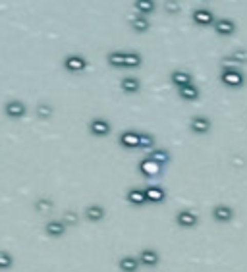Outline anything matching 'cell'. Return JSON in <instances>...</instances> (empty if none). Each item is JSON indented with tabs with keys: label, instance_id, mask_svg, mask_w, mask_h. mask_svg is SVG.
Returning a JSON list of instances; mask_svg holds the SVG:
<instances>
[{
	"label": "cell",
	"instance_id": "18",
	"mask_svg": "<svg viewBox=\"0 0 247 272\" xmlns=\"http://www.w3.org/2000/svg\"><path fill=\"white\" fill-rule=\"evenodd\" d=\"M83 216H85V220H89V222H101V220H104V216H106V210H104L103 205L91 203V205L85 207Z\"/></svg>",
	"mask_w": 247,
	"mask_h": 272
},
{
	"label": "cell",
	"instance_id": "2",
	"mask_svg": "<svg viewBox=\"0 0 247 272\" xmlns=\"http://www.w3.org/2000/svg\"><path fill=\"white\" fill-rule=\"evenodd\" d=\"M218 77H220V83L226 85L228 89H241L245 85V73L241 72L238 66L222 64Z\"/></svg>",
	"mask_w": 247,
	"mask_h": 272
},
{
	"label": "cell",
	"instance_id": "14",
	"mask_svg": "<svg viewBox=\"0 0 247 272\" xmlns=\"http://www.w3.org/2000/svg\"><path fill=\"white\" fill-rule=\"evenodd\" d=\"M170 83H172L176 89H180V87H183V85L193 83V75H192V72H187V70L176 68V70L170 72Z\"/></svg>",
	"mask_w": 247,
	"mask_h": 272
},
{
	"label": "cell",
	"instance_id": "13",
	"mask_svg": "<svg viewBox=\"0 0 247 272\" xmlns=\"http://www.w3.org/2000/svg\"><path fill=\"white\" fill-rule=\"evenodd\" d=\"M120 91L126 95H137L141 91V80L136 75H124L120 80Z\"/></svg>",
	"mask_w": 247,
	"mask_h": 272
},
{
	"label": "cell",
	"instance_id": "4",
	"mask_svg": "<svg viewBox=\"0 0 247 272\" xmlns=\"http://www.w3.org/2000/svg\"><path fill=\"white\" fill-rule=\"evenodd\" d=\"M137 170H139V174H141L143 178H147V180H155V178H159L160 174H162L164 166H162V164H159L157 160H153V159H149V157H145V159L139 160Z\"/></svg>",
	"mask_w": 247,
	"mask_h": 272
},
{
	"label": "cell",
	"instance_id": "23",
	"mask_svg": "<svg viewBox=\"0 0 247 272\" xmlns=\"http://www.w3.org/2000/svg\"><path fill=\"white\" fill-rule=\"evenodd\" d=\"M118 268L122 272H137L139 268H141V264H139V259H137V257L124 255L118 261Z\"/></svg>",
	"mask_w": 247,
	"mask_h": 272
},
{
	"label": "cell",
	"instance_id": "9",
	"mask_svg": "<svg viewBox=\"0 0 247 272\" xmlns=\"http://www.w3.org/2000/svg\"><path fill=\"white\" fill-rule=\"evenodd\" d=\"M211 215H213V220L218 222V224H228V222L234 220L236 210H234V207L226 205V203H218V205L213 207V212H211Z\"/></svg>",
	"mask_w": 247,
	"mask_h": 272
},
{
	"label": "cell",
	"instance_id": "20",
	"mask_svg": "<svg viewBox=\"0 0 247 272\" xmlns=\"http://www.w3.org/2000/svg\"><path fill=\"white\" fill-rule=\"evenodd\" d=\"M141 266H157L160 261V255L157 249H141V253L137 255Z\"/></svg>",
	"mask_w": 247,
	"mask_h": 272
},
{
	"label": "cell",
	"instance_id": "17",
	"mask_svg": "<svg viewBox=\"0 0 247 272\" xmlns=\"http://www.w3.org/2000/svg\"><path fill=\"white\" fill-rule=\"evenodd\" d=\"M128 24H129V27L136 33H139V35H143V33H147L151 29V20L147 16H141V14H134V16L128 20Z\"/></svg>",
	"mask_w": 247,
	"mask_h": 272
},
{
	"label": "cell",
	"instance_id": "27",
	"mask_svg": "<svg viewBox=\"0 0 247 272\" xmlns=\"http://www.w3.org/2000/svg\"><path fill=\"white\" fill-rule=\"evenodd\" d=\"M54 116V106L50 103H39L37 104V118L41 120H50Z\"/></svg>",
	"mask_w": 247,
	"mask_h": 272
},
{
	"label": "cell",
	"instance_id": "7",
	"mask_svg": "<svg viewBox=\"0 0 247 272\" xmlns=\"http://www.w3.org/2000/svg\"><path fill=\"white\" fill-rule=\"evenodd\" d=\"M89 133L93 137H108L112 131V124L103 116H95L93 120L89 122Z\"/></svg>",
	"mask_w": 247,
	"mask_h": 272
},
{
	"label": "cell",
	"instance_id": "25",
	"mask_svg": "<svg viewBox=\"0 0 247 272\" xmlns=\"http://www.w3.org/2000/svg\"><path fill=\"white\" fill-rule=\"evenodd\" d=\"M155 147H157V137L153 133H147V131H139V149L149 152Z\"/></svg>",
	"mask_w": 247,
	"mask_h": 272
},
{
	"label": "cell",
	"instance_id": "10",
	"mask_svg": "<svg viewBox=\"0 0 247 272\" xmlns=\"http://www.w3.org/2000/svg\"><path fill=\"white\" fill-rule=\"evenodd\" d=\"M213 128V122L211 118H207L205 114H195L189 120V129H192L195 135H207Z\"/></svg>",
	"mask_w": 247,
	"mask_h": 272
},
{
	"label": "cell",
	"instance_id": "6",
	"mask_svg": "<svg viewBox=\"0 0 247 272\" xmlns=\"http://www.w3.org/2000/svg\"><path fill=\"white\" fill-rule=\"evenodd\" d=\"M211 27L218 37H232L238 29V24L232 17H216Z\"/></svg>",
	"mask_w": 247,
	"mask_h": 272
},
{
	"label": "cell",
	"instance_id": "26",
	"mask_svg": "<svg viewBox=\"0 0 247 272\" xmlns=\"http://www.w3.org/2000/svg\"><path fill=\"white\" fill-rule=\"evenodd\" d=\"M224 62H230V64H247V50L245 48L232 50L230 54L224 58Z\"/></svg>",
	"mask_w": 247,
	"mask_h": 272
},
{
	"label": "cell",
	"instance_id": "11",
	"mask_svg": "<svg viewBox=\"0 0 247 272\" xmlns=\"http://www.w3.org/2000/svg\"><path fill=\"white\" fill-rule=\"evenodd\" d=\"M176 224L182 226V228H195L199 224V216L189 208H182L176 212Z\"/></svg>",
	"mask_w": 247,
	"mask_h": 272
},
{
	"label": "cell",
	"instance_id": "24",
	"mask_svg": "<svg viewBox=\"0 0 247 272\" xmlns=\"http://www.w3.org/2000/svg\"><path fill=\"white\" fill-rule=\"evenodd\" d=\"M147 157L153 160H157L159 164H162V166H166L168 162L172 160V154H170V151H166V149H160V147H155V149H151V151L147 152Z\"/></svg>",
	"mask_w": 247,
	"mask_h": 272
},
{
	"label": "cell",
	"instance_id": "29",
	"mask_svg": "<svg viewBox=\"0 0 247 272\" xmlns=\"http://www.w3.org/2000/svg\"><path fill=\"white\" fill-rule=\"evenodd\" d=\"M14 266V257L10 255L8 251L0 249V270H10Z\"/></svg>",
	"mask_w": 247,
	"mask_h": 272
},
{
	"label": "cell",
	"instance_id": "3",
	"mask_svg": "<svg viewBox=\"0 0 247 272\" xmlns=\"http://www.w3.org/2000/svg\"><path fill=\"white\" fill-rule=\"evenodd\" d=\"M87 58L80 54V52H70V54H66L64 60H62V68H64L68 73H81L87 70Z\"/></svg>",
	"mask_w": 247,
	"mask_h": 272
},
{
	"label": "cell",
	"instance_id": "28",
	"mask_svg": "<svg viewBox=\"0 0 247 272\" xmlns=\"http://www.w3.org/2000/svg\"><path fill=\"white\" fill-rule=\"evenodd\" d=\"M162 8H164V12H166L168 16H178L182 6H180L178 0H164V2H162Z\"/></svg>",
	"mask_w": 247,
	"mask_h": 272
},
{
	"label": "cell",
	"instance_id": "21",
	"mask_svg": "<svg viewBox=\"0 0 247 272\" xmlns=\"http://www.w3.org/2000/svg\"><path fill=\"white\" fill-rule=\"evenodd\" d=\"M134 8L136 14L151 17L157 12V0H134Z\"/></svg>",
	"mask_w": 247,
	"mask_h": 272
},
{
	"label": "cell",
	"instance_id": "19",
	"mask_svg": "<svg viewBox=\"0 0 247 272\" xmlns=\"http://www.w3.org/2000/svg\"><path fill=\"white\" fill-rule=\"evenodd\" d=\"M178 96L185 101V103H195V101H199L201 96V89L195 85V81L189 83V85H183V87L178 89Z\"/></svg>",
	"mask_w": 247,
	"mask_h": 272
},
{
	"label": "cell",
	"instance_id": "5",
	"mask_svg": "<svg viewBox=\"0 0 247 272\" xmlns=\"http://www.w3.org/2000/svg\"><path fill=\"white\" fill-rule=\"evenodd\" d=\"M4 114L8 116L10 120H22L27 114V104L24 101H20V99H10L4 104Z\"/></svg>",
	"mask_w": 247,
	"mask_h": 272
},
{
	"label": "cell",
	"instance_id": "12",
	"mask_svg": "<svg viewBox=\"0 0 247 272\" xmlns=\"http://www.w3.org/2000/svg\"><path fill=\"white\" fill-rule=\"evenodd\" d=\"M118 145L122 149H128V151L139 149V131H134V129L122 131L118 137Z\"/></svg>",
	"mask_w": 247,
	"mask_h": 272
},
{
	"label": "cell",
	"instance_id": "30",
	"mask_svg": "<svg viewBox=\"0 0 247 272\" xmlns=\"http://www.w3.org/2000/svg\"><path fill=\"white\" fill-rule=\"evenodd\" d=\"M35 208L39 210V212H48L50 208H52V201L48 199H39L37 203H35Z\"/></svg>",
	"mask_w": 247,
	"mask_h": 272
},
{
	"label": "cell",
	"instance_id": "15",
	"mask_svg": "<svg viewBox=\"0 0 247 272\" xmlns=\"http://www.w3.org/2000/svg\"><path fill=\"white\" fill-rule=\"evenodd\" d=\"M143 191L145 197H147V203H151V205H160V203L166 201V191L160 185H147V187H143Z\"/></svg>",
	"mask_w": 247,
	"mask_h": 272
},
{
	"label": "cell",
	"instance_id": "8",
	"mask_svg": "<svg viewBox=\"0 0 247 272\" xmlns=\"http://www.w3.org/2000/svg\"><path fill=\"white\" fill-rule=\"evenodd\" d=\"M215 20H216L215 12L208 10L207 6H199V8H195L192 12V22L197 25V27H211Z\"/></svg>",
	"mask_w": 247,
	"mask_h": 272
},
{
	"label": "cell",
	"instance_id": "16",
	"mask_svg": "<svg viewBox=\"0 0 247 272\" xmlns=\"http://www.w3.org/2000/svg\"><path fill=\"white\" fill-rule=\"evenodd\" d=\"M66 222L60 220V218H50L47 224H45V234L48 238H62L66 234Z\"/></svg>",
	"mask_w": 247,
	"mask_h": 272
},
{
	"label": "cell",
	"instance_id": "22",
	"mask_svg": "<svg viewBox=\"0 0 247 272\" xmlns=\"http://www.w3.org/2000/svg\"><path fill=\"white\" fill-rule=\"evenodd\" d=\"M126 201L134 207H143L147 205V197H145L143 187H131L128 193H126Z\"/></svg>",
	"mask_w": 247,
	"mask_h": 272
},
{
	"label": "cell",
	"instance_id": "1",
	"mask_svg": "<svg viewBox=\"0 0 247 272\" xmlns=\"http://www.w3.org/2000/svg\"><path fill=\"white\" fill-rule=\"evenodd\" d=\"M106 64L112 70H137L143 66V54L137 50H110L106 52Z\"/></svg>",
	"mask_w": 247,
	"mask_h": 272
},
{
	"label": "cell",
	"instance_id": "32",
	"mask_svg": "<svg viewBox=\"0 0 247 272\" xmlns=\"http://www.w3.org/2000/svg\"><path fill=\"white\" fill-rule=\"evenodd\" d=\"M197 2H208V0H197Z\"/></svg>",
	"mask_w": 247,
	"mask_h": 272
},
{
	"label": "cell",
	"instance_id": "31",
	"mask_svg": "<svg viewBox=\"0 0 247 272\" xmlns=\"http://www.w3.org/2000/svg\"><path fill=\"white\" fill-rule=\"evenodd\" d=\"M64 222H66V226L68 224H78V215L75 212H66L64 215Z\"/></svg>",
	"mask_w": 247,
	"mask_h": 272
}]
</instances>
